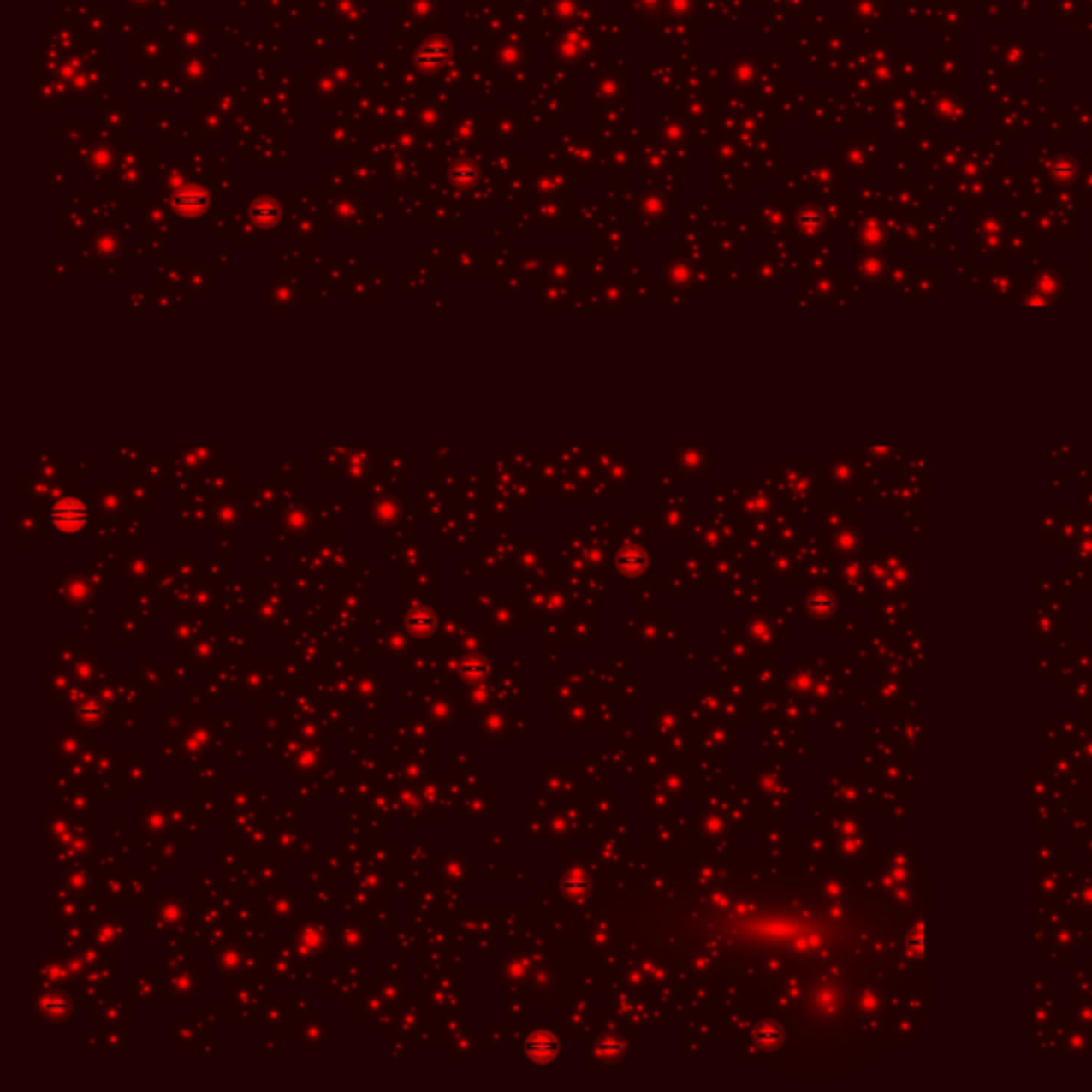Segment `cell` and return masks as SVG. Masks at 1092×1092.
I'll return each mask as SVG.
<instances>
[{
  "label": "cell",
  "mask_w": 1092,
  "mask_h": 1092,
  "mask_svg": "<svg viewBox=\"0 0 1092 1092\" xmlns=\"http://www.w3.org/2000/svg\"><path fill=\"white\" fill-rule=\"evenodd\" d=\"M37 1009H41L43 1016H45L47 1020H54V1022H62V1020H67V1018H68V1020H73V1018H75L73 1013L68 1016V1012H75V1007H73L71 999H67L64 994H60L58 990L51 992V996H45V999H43L41 1003H39Z\"/></svg>",
  "instance_id": "cell-2"
},
{
  "label": "cell",
  "mask_w": 1092,
  "mask_h": 1092,
  "mask_svg": "<svg viewBox=\"0 0 1092 1092\" xmlns=\"http://www.w3.org/2000/svg\"><path fill=\"white\" fill-rule=\"evenodd\" d=\"M51 517H54V525L58 527L60 531H67V534H73V531H77V530H81V527H84V523H86V519H88V514L84 513V508H81L80 501L68 500V501H62L60 506H56V510H54V514H51Z\"/></svg>",
  "instance_id": "cell-1"
}]
</instances>
